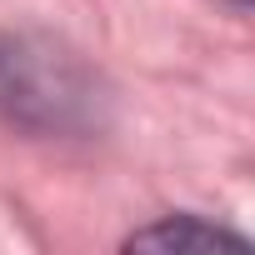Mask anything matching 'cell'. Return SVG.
I'll return each instance as SVG.
<instances>
[{
	"instance_id": "6da1fadb",
	"label": "cell",
	"mask_w": 255,
	"mask_h": 255,
	"mask_svg": "<svg viewBox=\"0 0 255 255\" xmlns=\"http://www.w3.org/2000/svg\"><path fill=\"white\" fill-rule=\"evenodd\" d=\"M0 120L25 135H100L110 120V85L55 35H0Z\"/></svg>"
},
{
	"instance_id": "7a4b0ae2",
	"label": "cell",
	"mask_w": 255,
	"mask_h": 255,
	"mask_svg": "<svg viewBox=\"0 0 255 255\" xmlns=\"http://www.w3.org/2000/svg\"><path fill=\"white\" fill-rule=\"evenodd\" d=\"M130 250H250V240L240 230H225L205 215H165L145 230H135L130 240H125Z\"/></svg>"
},
{
	"instance_id": "3957f363",
	"label": "cell",
	"mask_w": 255,
	"mask_h": 255,
	"mask_svg": "<svg viewBox=\"0 0 255 255\" xmlns=\"http://www.w3.org/2000/svg\"><path fill=\"white\" fill-rule=\"evenodd\" d=\"M235 5H240V10H245V5H250V0H235Z\"/></svg>"
}]
</instances>
